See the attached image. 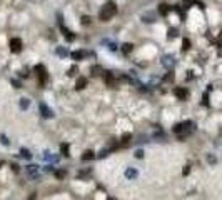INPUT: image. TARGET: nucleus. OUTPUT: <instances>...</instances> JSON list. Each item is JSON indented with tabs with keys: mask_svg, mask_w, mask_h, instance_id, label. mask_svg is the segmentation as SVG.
Returning a JSON list of instances; mask_svg holds the SVG:
<instances>
[{
	"mask_svg": "<svg viewBox=\"0 0 222 200\" xmlns=\"http://www.w3.org/2000/svg\"><path fill=\"white\" fill-rule=\"evenodd\" d=\"M167 37H169L171 40H172V38H176V37H177V30H176V28H171L169 33H167Z\"/></svg>",
	"mask_w": 222,
	"mask_h": 200,
	"instance_id": "6ab92c4d",
	"label": "nucleus"
},
{
	"mask_svg": "<svg viewBox=\"0 0 222 200\" xmlns=\"http://www.w3.org/2000/svg\"><path fill=\"white\" fill-rule=\"evenodd\" d=\"M162 63H164V67H172L174 65V58H172V57H164V62H162Z\"/></svg>",
	"mask_w": 222,
	"mask_h": 200,
	"instance_id": "f8f14e48",
	"label": "nucleus"
},
{
	"mask_svg": "<svg viewBox=\"0 0 222 200\" xmlns=\"http://www.w3.org/2000/svg\"><path fill=\"white\" fill-rule=\"evenodd\" d=\"M39 108H40L42 117H45V118H52V117H54V112H52V108H49L45 103H40V105H39Z\"/></svg>",
	"mask_w": 222,
	"mask_h": 200,
	"instance_id": "7ed1b4c3",
	"label": "nucleus"
},
{
	"mask_svg": "<svg viewBox=\"0 0 222 200\" xmlns=\"http://www.w3.org/2000/svg\"><path fill=\"white\" fill-rule=\"evenodd\" d=\"M176 95L179 98H186L187 97V90L186 88H176Z\"/></svg>",
	"mask_w": 222,
	"mask_h": 200,
	"instance_id": "1a4fd4ad",
	"label": "nucleus"
},
{
	"mask_svg": "<svg viewBox=\"0 0 222 200\" xmlns=\"http://www.w3.org/2000/svg\"><path fill=\"white\" fill-rule=\"evenodd\" d=\"M85 83H87V80H85V78H79L77 88H79V90H80V88H84V87H85Z\"/></svg>",
	"mask_w": 222,
	"mask_h": 200,
	"instance_id": "a211bd4d",
	"label": "nucleus"
},
{
	"mask_svg": "<svg viewBox=\"0 0 222 200\" xmlns=\"http://www.w3.org/2000/svg\"><path fill=\"white\" fill-rule=\"evenodd\" d=\"M207 162H209L211 165H216V164H217V159L214 157V155H211V154H209V155H207Z\"/></svg>",
	"mask_w": 222,
	"mask_h": 200,
	"instance_id": "f3484780",
	"label": "nucleus"
},
{
	"mask_svg": "<svg viewBox=\"0 0 222 200\" xmlns=\"http://www.w3.org/2000/svg\"><path fill=\"white\" fill-rule=\"evenodd\" d=\"M25 170L32 179H37V177H39V167H37V165H27Z\"/></svg>",
	"mask_w": 222,
	"mask_h": 200,
	"instance_id": "20e7f679",
	"label": "nucleus"
},
{
	"mask_svg": "<svg viewBox=\"0 0 222 200\" xmlns=\"http://www.w3.org/2000/svg\"><path fill=\"white\" fill-rule=\"evenodd\" d=\"M0 144L5 145V147H7V145H10V140L7 139V135H0Z\"/></svg>",
	"mask_w": 222,
	"mask_h": 200,
	"instance_id": "dca6fc26",
	"label": "nucleus"
},
{
	"mask_svg": "<svg viewBox=\"0 0 222 200\" xmlns=\"http://www.w3.org/2000/svg\"><path fill=\"white\" fill-rule=\"evenodd\" d=\"M189 123H191V122H186V123H177L176 127H174V132H176V133L184 132V130L187 128V125H189Z\"/></svg>",
	"mask_w": 222,
	"mask_h": 200,
	"instance_id": "0eeeda50",
	"label": "nucleus"
},
{
	"mask_svg": "<svg viewBox=\"0 0 222 200\" xmlns=\"http://www.w3.org/2000/svg\"><path fill=\"white\" fill-rule=\"evenodd\" d=\"M132 43H124V45H122V52H124L125 55H127V53H130V52H132Z\"/></svg>",
	"mask_w": 222,
	"mask_h": 200,
	"instance_id": "ddd939ff",
	"label": "nucleus"
},
{
	"mask_svg": "<svg viewBox=\"0 0 222 200\" xmlns=\"http://www.w3.org/2000/svg\"><path fill=\"white\" fill-rule=\"evenodd\" d=\"M125 177H127L129 180H135L137 177H139V172H137L135 169H127L125 170Z\"/></svg>",
	"mask_w": 222,
	"mask_h": 200,
	"instance_id": "39448f33",
	"label": "nucleus"
},
{
	"mask_svg": "<svg viewBox=\"0 0 222 200\" xmlns=\"http://www.w3.org/2000/svg\"><path fill=\"white\" fill-rule=\"evenodd\" d=\"M189 45H191V42L186 38V40H184V50H187V48H189Z\"/></svg>",
	"mask_w": 222,
	"mask_h": 200,
	"instance_id": "393cba45",
	"label": "nucleus"
},
{
	"mask_svg": "<svg viewBox=\"0 0 222 200\" xmlns=\"http://www.w3.org/2000/svg\"><path fill=\"white\" fill-rule=\"evenodd\" d=\"M60 150H64V155H65V157H69V155H70V154H69V147H67V144H64L62 147H60Z\"/></svg>",
	"mask_w": 222,
	"mask_h": 200,
	"instance_id": "aec40b11",
	"label": "nucleus"
},
{
	"mask_svg": "<svg viewBox=\"0 0 222 200\" xmlns=\"http://www.w3.org/2000/svg\"><path fill=\"white\" fill-rule=\"evenodd\" d=\"M90 159H94V152L92 150H89V152H85V154L82 155V160H90Z\"/></svg>",
	"mask_w": 222,
	"mask_h": 200,
	"instance_id": "2eb2a0df",
	"label": "nucleus"
},
{
	"mask_svg": "<svg viewBox=\"0 0 222 200\" xmlns=\"http://www.w3.org/2000/svg\"><path fill=\"white\" fill-rule=\"evenodd\" d=\"M159 12L162 14V15H167V14L171 12V7H169V5H165V4H162V5L159 7Z\"/></svg>",
	"mask_w": 222,
	"mask_h": 200,
	"instance_id": "9d476101",
	"label": "nucleus"
},
{
	"mask_svg": "<svg viewBox=\"0 0 222 200\" xmlns=\"http://www.w3.org/2000/svg\"><path fill=\"white\" fill-rule=\"evenodd\" d=\"M45 170H47V172H52V170H54V167H52V165H49V167H45Z\"/></svg>",
	"mask_w": 222,
	"mask_h": 200,
	"instance_id": "bb28decb",
	"label": "nucleus"
},
{
	"mask_svg": "<svg viewBox=\"0 0 222 200\" xmlns=\"http://www.w3.org/2000/svg\"><path fill=\"white\" fill-rule=\"evenodd\" d=\"M90 23V17H82V25H87Z\"/></svg>",
	"mask_w": 222,
	"mask_h": 200,
	"instance_id": "4be33fe9",
	"label": "nucleus"
},
{
	"mask_svg": "<svg viewBox=\"0 0 222 200\" xmlns=\"http://www.w3.org/2000/svg\"><path fill=\"white\" fill-rule=\"evenodd\" d=\"M20 155L24 157V159H32V154L27 149H20Z\"/></svg>",
	"mask_w": 222,
	"mask_h": 200,
	"instance_id": "4468645a",
	"label": "nucleus"
},
{
	"mask_svg": "<svg viewBox=\"0 0 222 200\" xmlns=\"http://www.w3.org/2000/svg\"><path fill=\"white\" fill-rule=\"evenodd\" d=\"M115 12H117V5H115L114 2H107V4L102 7V10L99 12V19L102 22H107L115 15Z\"/></svg>",
	"mask_w": 222,
	"mask_h": 200,
	"instance_id": "f257e3e1",
	"label": "nucleus"
},
{
	"mask_svg": "<svg viewBox=\"0 0 222 200\" xmlns=\"http://www.w3.org/2000/svg\"><path fill=\"white\" fill-rule=\"evenodd\" d=\"M135 157H137V159H142V157H144V150H137V152H135Z\"/></svg>",
	"mask_w": 222,
	"mask_h": 200,
	"instance_id": "412c9836",
	"label": "nucleus"
},
{
	"mask_svg": "<svg viewBox=\"0 0 222 200\" xmlns=\"http://www.w3.org/2000/svg\"><path fill=\"white\" fill-rule=\"evenodd\" d=\"M19 105H20L22 110H27V108H29V105H30V100H29V98H20Z\"/></svg>",
	"mask_w": 222,
	"mask_h": 200,
	"instance_id": "6e6552de",
	"label": "nucleus"
},
{
	"mask_svg": "<svg viewBox=\"0 0 222 200\" xmlns=\"http://www.w3.org/2000/svg\"><path fill=\"white\" fill-rule=\"evenodd\" d=\"M57 55L59 57H67L69 55V50L65 48V47H59V48H57Z\"/></svg>",
	"mask_w": 222,
	"mask_h": 200,
	"instance_id": "9b49d317",
	"label": "nucleus"
},
{
	"mask_svg": "<svg viewBox=\"0 0 222 200\" xmlns=\"http://www.w3.org/2000/svg\"><path fill=\"white\" fill-rule=\"evenodd\" d=\"M12 83H14V85H15V88H20V83L17 82V80H12Z\"/></svg>",
	"mask_w": 222,
	"mask_h": 200,
	"instance_id": "a878e982",
	"label": "nucleus"
},
{
	"mask_svg": "<svg viewBox=\"0 0 222 200\" xmlns=\"http://www.w3.org/2000/svg\"><path fill=\"white\" fill-rule=\"evenodd\" d=\"M85 55H87V52H84V50L72 52V58L74 60H82V58H85Z\"/></svg>",
	"mask_w": 222,
	"mask_h": 200,
	"instance_id": "423d86ee",
	"label": "nucleus"
},
{
	"mask_svg": "<svg viewBox=\"0 0 222 200\" xmlns=\"http://www.w3.org/2000/svg\"><path fill=\"white\" fill-rule=\"evenodd\" d=\"M22 47H24V43H22L20 38H12V40H10V48H12V52L19 53V52L22 50Z\"/></svg>",
	"mask_w": 222,
	"mask_h": 200,
	"instance_id": "f03ea898",
	"label": "nucleus"
},
{
	"mask_svg": "<svg viewBox=\"0 0 222 200\" xmlns=\"http://www.w3.org/2000/svg\"><path fill=\"white\" fill-rule=\"evenodd\" d=\"M75 73H77V68H75V67H72V68L69 70V75H75Z\"/></svg>",
	"mask_w": 222,
	"mask_h": 200,
	"instance_id": "b1692460",
	"label": "nucleus"
},
{
	"mask_svg": "<svg viewBox=\"0 0 222 200\" xmlns=\"http://www.w3.org/2000/svg\"><path fill=\"white\" fill-rule=\"evenodd\" d=\"M64 175H65V172H60V170H57V172H55V177H57V179H62Z\"/></svg>",
	"mask_w": 222,
	"mask_h": 200,
	"instance_id": "5701e85b",
	"label": "nucleus"
}]
</instances>
